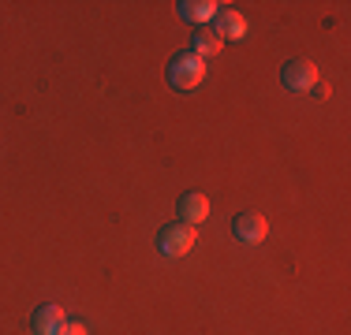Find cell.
Listing matches in <instances>:
<instances>
[{
	"mask_svg": "<svg viewBox=\"0 0 351 335\" xmlns=\"http://www.w3.org/2000/svg\"><path fill=\"white\" fill-rule=\"evenodd\" d=\"M195 242H198V231L191 228V224H183V220L165 224L161 234H157V246H161L165 257H187L191 250H195Z\"/></svg>",
	"mask_w": 351,
	"mask_h": 335,
	"instance_id": "obj_2",
	"label": "cell"
},
{
	"mask_svg": "<svg viewBox=\"0 0 351 335\" xmlns=\"http://www.w3.org/2000/svg\"><path fill=\"white\" fill-rule=\"evenodd\" d=\"M169 86L172 90H195L206 79V60H198L195 53H176L169 60Z\"/></svg>",
	"mask_w": 351,
	"mask_h": 335,
	"instance_id": "obj_1",
	"label": "cell"
},
{
	"mask_svg": "<svg viewBox=\"0 0 351 335\" xmlns=\"http://www.w3.org/2000/svg\"><path fill=\"white\" fill-rule=\"evenodd\" d=\"M232 234H236L243 246H258V242H265V234H269V224H265L262 213L247 209V213H239L236 220H232Z\"/></svg>",
	"mask_w": 351,
	"mask_h": 335,
	"instance_id": "obj_4",
	"label": "cell"
},
{
	"mask_svg": "<svg viewBox=\"0 0 351 335\" xmlns=\"http://www.w3.org/2000/svg\"><path fill=\"white\" fill-rule=\"evenodd\" d=\"M60 335H90L86 332V324H79V321H68V324H64V332Z\"/></svg>",
	"mask_w": 351,
	"mask_h": 335,
	"instance_id": "obj_10",
	"label": "cell"
},
{
	"mask_svg": "<svg viewBox=\"0 0 351 335\" xmlns=\"http://www.w3.org/2000/svg\"><path fill=\"white\" fill-rule=\"evenodd\" d=\"M210 30H213L221 41H239V38H247V19L236 12V8H221Z\"/></svg>",
	"mask_w": 351,
	"mask_h": 335,
	"instance_id": "obj_6",
	"label": "cell"
},
{
	"mask_svg": "<svg viewBox=\"0 0 351 335\" xmlns=\"http://www.w3.org/2000/svg\"><path fill=\"white\" fill-rule=\"evenodd\" d=\"M217 12H221V4H213V0H176V15L187 23H198V27H210Z\"/></svg>",
	"mask_w": 351,
	"mask_h": 335,
	"instance_id": "obj_7",
	"label": "cell"
},
{
	"mask_svg": "<svg viewBox=\"0 0 351 335\" xmlns=\"http://www.w3.org/2000/svg\"><path fill=\"white\" fill-rule=\"evenodd\" d=\"M176 216L183 224H191V228H198L202 220H210V198L198 194V190H187V194H180V201H176Z\"/></svg>",
	"mask_w": 351,
	"mask_h": 335,
	"instance_id": "obj_5",
	"label": "cell"
},
{
	"mask_svg": "<svg viewBox=\"0 0 351 335\" xmlns=\"http://www.w3.org/2000/svg\"><path fill=\"white\" fill-rule=\"evenodd\" d=\"M30 324H34L38 335H60L64 324H68V317H64L60 306H38L34 317H30Z\"/></svg>",
	"mask_w": 351,
	"mask_h": 335,
	"instance_id": "obj_8",
	"label": "cell"
},
{
	"mask_svg": "<svg viewBox=\"0 0 351 335\" xmlns=\"http://www.w3.org/2000/svg\"><path fill=\"white\" fill-rule=\"evenodd\" d=\"M280 82L288 94H311L317 86V67L314 60H306V56H295V60H288L280 67Z\"/></svg>",
	"mask_w": 351,
	"mask_h": 335,
	"instance_id": "obj_3",
	"label": "cell"
},
{
	"mask_svg": "<svg viewBox=\"0 0 351 335\" xmlns=\"http://www.w3.org/2000/svg\"><path fill=\"white\" fill-rule=\"evenodd\" d=\"M221 49H224V41L217 38V34H213L210 27H202V30L195 34V45H191V53H195L198 60H210V56H217Z\"/></svg>",
	"mask_w": 351,
	"mask_h": 335,
	"instance_id": "obj_9",
	"label": "cell"
}]
</instances>
